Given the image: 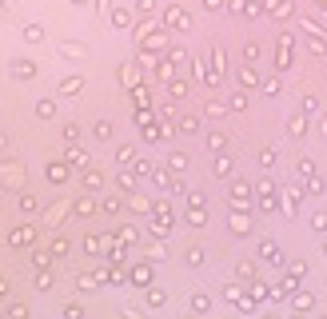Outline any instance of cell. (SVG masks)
Returning a JSON list of instances; mask_svg holds the SVG:
<instances>
[{
	"mask_svg": "<svg viewBox=\"0 0 327 319\" xmlns=\"http://www.w3.org/2000/svg\"><path fill=\"white\" fill-rule=\"evenodd\" d=\"M0 176H8L12 184H20L24 176H20V164H12V160H0Z\"/></svg>",
	"mask_w": 327,
	"mask_h": 319,
	"instance_id": "7a4b0ae2",
	"label": "cell"
},
{
	"mask_svg": "<svg viewBox=\"0 0 327 319\" xmlns=\"http://www.w3.org/2000/svg\"><path fill=\"white\" fill-rule=\"evenodd\" d=\"M24 40H28V44H40V40H44V28H40V24H28V28H24Z\"/></svg>",
	"mask_w": 327,
	"mask_h": 319,
	"instance_id": "8992f818",
	"label": "cell"
},
{
	"mask_svg": "<svg viewBox=\"0 0 327 319\" xmlns=\"http://www.w3.org/2000/svg\"><path fill=\"white\" fill-rule=\"evenodd\" d=\"M76 136H80V128H76V124H68V128H64V140H68V144H76Z\"/></svg>",
	"mask_w": 327,
	"mask_h": 319,
	"instance_id": "5bb4252c",
	"label": "cell"
},
{
	"mask_svg": "<svg viewBox=\"0 0 327 319\" xmlns=\"http://www.w3.org/2000/svg\"><path fill=\"white\" fill-rule=\"evenodd\" d=\"M64 319H80V307H72V303H68V307H64Z\"/></svg>",
	"mask_w": 327,
	"mask_h": 319,
	"instance_id": "9a60e30c",
	"label": "cell"
},
{
	"mask_svg": "<svg viewBox=\"0 0 327 319\" xmlns=\"http://www.w3.org/2000/svg\"><path fill=\"white\" fill-rule=\"evenodd\" d=\"M52 112H56V104H52V100H40V104H36V116H40V120H48Z\"/></svg>",
	"mask_w": 327,
	"mask_h": 319,
	"instance_id": "30bf717a",
	"label": "cell"
},
{
	"mask_svg": "<svg viewBox=\"0 0 327 319\" xmlns=\"http://www.w3.org/2000/svg\"><path fill=\"white\" fill-rule=\"evenodd\" d=\"M60 52H64V56H84V44H72V40H64V44H60Z\"/></svg>",
	"mask_w": 327,
	"mask_h": 319,
	"instance_id": "9c48e42d",
	"label": "cell"
},
{
	"mask_svg": "<svg viewBox=\"0 0 327 319\" xmlns=\"http://www.w3.org/2000/svg\"><path fill=\"white\" fill-rule=\"evenodd\" d=\"M12 76H16V80H32V76H36V64H32V60H24V56H20V60H12Z\"/></svg>",
	"mask_w": 327,
	"mask_h": 319,
	"instance_id": "6da1fadb",
	"label": "cell"
},
{
	"mask_svg": "<svg viewBox=\"0 0 327 319\" xmlns=\"http://www.w3.org/2000/svg\"><path fill=\"white\" fill-rule=\"evenodd\" d=\"M0 192H4V188H0Z\"/></svg>",
	"mask_w": 327,
	"mask_h": 319,
	"instance_id": "ac0fdd59",
	"label": "cell"
},
{
	"mask_svg": "<svg viewBox=\"0 0 327 319\" xmlns=\"http://www.w3.org/2000/svg\"><path fill=\"white\" fill-rule=\"evenodd\" d=\"M0 148H8V132L4 128H0Z\"/></svg>",
	"mask_w": 327,
	"mask_h": 319,
	"instance_id": "2e32d148",
	"label": "cell"
},
{
	"mask_svg": "<svg viewBox=\"0 0 327 319\" xmlns=\"http://www.w3.org/2000/svg\"><path fill=\"white\" fill-rule=\"evenodd\" d=\"M64 176H68V168H64V164H48V180H52V184H60Z\"/></svg>",
	"mask_w": 327,
	"mask_h": 319,
	"instance_id": "ba28073f",
	"label": "cell"
},
{
	"mask_svg": "<svg viewBox=\"0 0 327 319\" xmlns=\"http://www.w3.org/2000/svg\"><path fill=\"white\" fill-rule=\"evenodd\" d=\"M8 244H32V227H16V231L8 235Z\"/></svg>",
	"mask_w": 327,
	"mask_h": 319,
	"instance_id": "52a82bcc",
	"label": "cell"
},
{
	"mask_svg": "<svg viewBox=\"0 0 327 319\" xmlns=\"http://www.w3.org/2000/svg\"><path fill=\"white\" fill-rule=\"evenodd\" d=\"M48 260H52L48 252H32V264H36V271H40V267H48Z\"/></svg>",
	"mask_w": 327,
	"mask_h": 319,
	"instance_id": "7c38bea8",
	"label": "cell"
},
{
	"mask_svg": "<svg viewBox=\"0 0 327 319\" xmlns=\"http://www.w3.org/2000/svg\"><path fill=\"white\" fill-rule=\"evenodd\" d=\"M20 212H36V196L24 192V196H20Z\"/></svg>",
	"mask_w": 327,
	"mask_h": 319,
	"instance_id": "8fae6325",
	"label": "cell"
},
{
	"mask_svg": "<svg viewBox=\"0 0 327 319\" xmlns=\"http://www.w3.org/2000/svg\"><path fill=\"white\" fill-rule=\"evenodd\" d=\"M84 88V80L80 76H68V80H60V96H72V92H80Z\"/></svg>",
	"mask_w": 327,
	"mask_h": 319,
	"instance_id": "3957f363",
	"label": "cell"
},
{
	"mask_svg": "<svg viewBox=\"0 0 327 319\" xmlns=\"http://www.w3.org/2000/svg\"><path fill=\"white\" fill-rule=\"evenodd\" d=\"M60 215H64V200H60V204H52V208L44 212V227H56V219H60Z\"/></svg>",
	"mask_w": 327,
	"mask_h": 319,
	"instance_id": "277c9868",
	"label": "cell"
},
{
	"mask_svg": "<svg viewBox=\"0 0 327 319\" xmlns=\"http://www.w3.org/2000/svg\"><path fill=\"white\" fill-rule=\"evenodd\" d=\"M96 136H100V140H108V136H112V124H108V120H100V124H96Z\"/></svg>",
	"mask_w": 327,
	"mask_h": 319,
	"instance_id": "4fadbf2b",
	"label": "cell"
},
{
	"mask_svg": "<svg viewBox=\"0 0 327 319\" xmlns=\"http://www.w3.org/2000/svg\"><path fill=\"white\" fill-rule=\"evenodd\" d=\"M0 16H8V4H4V0H0Z\"/></svg>",
	"mask_w": 327,
	"mask_h": 319,
	"instance_id": "e0dca14e",
	"label": "cell"
},
{
	"mask_svg": "<svg viewBox=\"0 0 327 319\" xmlns=\"http://www.w3.org/2000/svg\"><path fill=\"white\" fill-rule=\"evenodd\" d=\"M4 319H28V307L24 303H8L4 307Z\"/></svg>",
	"mask_w": 327,
	"mask_h": 319,
	"instance_id": "5b68a950",
	"label": "cell"
}]
</instances>
